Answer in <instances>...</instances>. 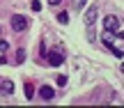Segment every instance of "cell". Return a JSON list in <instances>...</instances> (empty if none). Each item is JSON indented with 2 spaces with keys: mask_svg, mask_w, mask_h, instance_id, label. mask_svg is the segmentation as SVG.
<instances>
[{
  "mask_svg": "<svg viewBox=\"0 0 124 108\" xmlns=\"http://www.w3.org/2000/svg\"><path fill=\"white\" fill-rule=\"evenodd\" d=\"M97 16H99V7L97 5H90L87 12H85V28H87V39L94 41L97 35H94V23H97Z\"/></svg>",
  "mask_w": 124,
  "mask_h": 108,
  "instance_id": "cell-1",
  "label": "cell"
},
{
  "mask_svg": "<svg viewBox=\"0 0 124 108\" xmlns=\"http://www.w3.org/2000/svg\"><path fill=\"white\" fill-rule=\"evenodd\" d=\"M103 30H108V32H120V18L113 16V14L103 16Z\"/></svg>",
  "mask_w": 124,
  "mask_h": 108,
  "instance_id": "cell-2",
  "label": "cell"
},
{
  "mask_svg": "<svg viewBox=\"0 0 124 108\" xmlns=\"http://www.w3.org/2000/svg\"><path fill=\"white\" fill-rule=\"evenodd\" d=\"M12 30L25 32V30H28V18L21 16V14H14V16H12Z\"/></svg>",
  "mask_w": 124,
  "mask_h": 108,
  "instance_id": "cell-3",
  "label": "cell"
},
{
  "mask_svg": "<svg viewBox=\"0 0 124 108\" xmlns=\"http://www.w3.org/2000/svg\"><path fill=\"white\" fill-rule=\"evenodd\" d=\"M39 97H41L44 101H51V99L55 97V90H53L51 85H41V87H39Z\"/></svg>",
  "mask_w": 124,
  "mask_h": 108,
  "instance_id": "cell-4",
  "label": "cell"
},
{
  "mask_svg": "<svg viewBox=\"0 0 124 108\" xmlns=\"http://www.w3.org/2000/svg\"><path fill=\"white\" fill-rule=\"evenodd\" d=\"M46 60H48L51 67H60V64L64 62V55H62V53H48V58H46Z\"/></svg>",
  "mask_w": 124,
  "mask_h": 108,
  "instance_id": "cell-5",
  "label": "cell"
},
{
  "mask_svg": "<svg viewBox=\"0 0 124 108\" xmlns=\"http://www.w3.org/2000/svg\"><path fill=\"white\" fill-rule=\"evenodd\" d=\"M0 92H2V94H14V83L12 81H0Z\"/></svg>",
  "mask_w": 124,
  "mask_h": 108,
  "instance_id": "cell-6",
  "label": "cell"
},
{
  "mask_svg": "<svg viewBox=\"0 0 124 108\" xmlns=\"http://www.w3.org/2000/svg\"><path fill=\"white\" fill-rule=\"evenodd\" d=\"M101 41L108 46V48H113V46H115V37H113V32L103 30V35H101Z\"/></svg>",
  "mask_w": 124,
  "mask_h": 108,
  "instance_id": "cell-7",
  "label": "cell"
},
{
  "mask_svg": "<svg viewBox=\"0 0 124 108\" xmlns=\"http://www.w3.org/2000/svg\"><path fill=\"white\" fill-rule=\"evenodd\" d=\"M23 60H25V51H23V48H18V51H16V60H14V62H16V64H21Z\"/></svg>",
  "mask_w": 124,
  "mask_h": 108,
  "instance_id": "cell-8",
  "label": "cell"
},
{
  "mask_svg": "<svg viewBox=\"0 0 124 108\" xmlns=\"http://www.w3.org/2000/svg\"><path fill=\"white\" fill-rule=\"evenodd\" d=\"M32 94H35V87H32V83H25V97H28V99H32Z\"/></svg>",
  "mask_w": 124,
  "mask_h": 108,
  "instance_id": "cell-9",
  "label": "cell"
},
{
  "mask_svg": "<svg viewBox=\"0 0 124 108\" xmlns=\"http://www.w3.org/2000/svg\"><path fill=\"white\" fill-rule=\"evenodd\" d=\"M71 5H74V9H78V12H80V9L85 7V0H71Z\"/></svg>",
  "mask_w": 124,
  "mask_h": 108,
  "instance_id": "cell-10",
  "label": "cell"
},
{
  "mask_svg": "<svg viewBox=\"0 0 124 108\" xmlns=\"http://www.w3.org/2000/svg\"><path fill=\"white\" fill-rule=\"evenodd\" d=\"M58 21L60 23H69V14H67V12H60L58 14Z\"/></svg>",
  "mask_w": 124,
  "mask_h": 108,
  "instance_id": "cell-11",
  "label": "cell"
},
{
  "mask_svg": "<svg viewBox=\"0 0 124 108\" xmlns=\"http://www.w3.org/2000/svg\"><path fill=\"white\" fill-rule=\"evenodd\" d=\"M55 78H58L55 83H58L60 87H64V85H67V76H62V74H60V76H55Z\"/></svg>",
  "mask_w": 124,
  "mask_h": 108,
  "instance_id": "cell-12",
  "label": "cell"
},
{
  "mask_svg": "<svg viewBox=\"0 0 124 108\" xmlns=\"http://www.w3.org/2000/svg\"><path fill=\"white\" fill-rule=\"evenodd\" d=\"M7 48H9V44H7V41L2 39V37H0V53H5Z\"/></svg>",
  "mask_w": 124,
  "mask_h": 108,
  "instance_id": "cell-13",
  "label": "cell"
},
{
  "mask_svg": "<svg viewBox=\"0 0 124 108\" xmlns=\"http://www.w3.org/2000/svg\"><path fill=\"white\" fill-rule=\"evenodd\" d=\"M110 51H113V53H115V55H117V58H122V60H124V51H122V48H115V46H113V48H110Z\"/></svg>",
  "mask_w": 124,
  "mask_h": 108,
  "instance_id": "cell-14",
  "label": "cell"
},
{
  "mask_svg": "<svg viewBox=\"0 0 124 108\" xmlns=\"http://www.w3.org/2000/svg\"><path fill=\"white\" fill-rule=\"evenodd\" d=\"M32 9H35V12H41V2L39 0H32Z\"/></svg>",
  "mask_w": 124,
  "mask_h": 108,
  "instance_id": "cell-15",
  "label": "cell"
},
{
  "mask_svg": "<svg viewBox=\"0 0 124 108\" xmlns=\"http://www.w3.org/2000/svg\"><path fill=\"white\" fill-rule=\"evenodd\" d=\"M62 0H48V5H60Z\"/></svg>",
  "mask_w": 124,
  "mask_h": 108,
  "instance_id": "cell-16",
  "label": "cell"
},
{
  "mask_svg": "<svg viewBox=\"0 0 124 108\" xmlns=\"http://www.w3.org/2000/svg\"><path fill=\"white\" fill-rule=\"evenodd\" d=\"M122 74H124V62H122Z\"/></svg>",
  "mask_w": 124,
  "mask_h": 108,
  "instance_id": "cell-17",
  "label": "cell"
},
{
  "mask_svg": "<svg viewBox=\"0 0 124 108\" xmlns=\"http://www.w3.org/2000/svg\"><path fill=\"white\" fill-rule=\"evenodd\" d=\"M122 37H124V32H122Z\"/></svg>",
  "mask_w": 124,
  "mask_h": 108,
  "instance_id": "cell-18",
  "label": "cell"
}]
</instances>
